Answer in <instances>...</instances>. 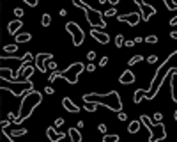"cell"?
<instances>
[{
  "mask_svg": "<svg viewBox=\"0 0 177 142\" xmlns=\"http://www.w3.org/2000/svg\"><path fill=\"white\" fill-rule=\"evenodd\" d=\"M140 123H144V124L149 128V131H151L149 142H160V140H163V139H166V131H165L163 123H158L156 126H152L151 119H149V117H145V115H142V117H140Z\"/></svg>",
  "mask_w": 177,
  "mask_h": 142,
  "instance_id": "1",
  "label": "cell"
},
{
  "mask_svg": "<svg viewBox=\"0 0 177 142\" xmlns=\"http://www.w3.org/2000/svg\"><path fill=\"white\" fill-rule=\"evenodd\" d=\"M135 2H136V6L142 9V14H140V16H142V20H144V22H147L152 14H156V9H154V7H152V6H147L144 0H135Z\"/></svg>",
  "mask_w": 177,
  "mask_h": 142,
  "instance_id": "2",
  "label": "cell"
},
{
  "mask_svg": "<svg viewBox=\"0 0 177 142\" xmlns=\"http://www.w3.org/2000/svg\"><path fill=\"white\" fill-rule=\"evenodd\" d=\"M121 22H129V25H136L140 22V14L138 13H131V14H127V16H119Z\"/></svg>",
  "mask_w": 177,
  "mask_h": 142,
  "instance_id": "3",
  "label": "cell"
},
{
  "mask_svg": "<svg viewBox=\"0 0 177 142\" xmlns=\"http://www.w3.org/2000/svg\"><path fill=\"white\" fill-rule=\"evenodd\" d=\"M121 82L122 84H133L135 82V75H133L131 71H126V73L121 77Z\"/></svg>",
  "mask_w": 177,
  "mask_h": 142,
  "instance_id": "4",
  "label": "cell"
},
{
  "mask_svg": "<svg viewBox=\"0 0 177 142\" xmlns=\"http://www.w3.org/2000/svg\"><path fill=\"white\" fill-rule=\"evenodd\" d=\"M140 124H142L140 121H133L131 124H129V128H127V130H129V133H136V131L140 130Z\"/></svg>",
  "mask_w": 177,
  "mask_h": 142,
  "instance_id": "5",
  "label": "cell"
},
{
  "mask_svg": "<svg viewBox=\"0 0 177 142\" xmlns=\"http://www.w3.org/2000/svg\"><path fill=\"white\" fill-rule=\"evenodd\" d=\"M103 142H119V135H105Z\"/></svg>",
  "mask_w": 177,
  "mask_h": 142,
  "instance_id": "6",
  "label": "cell"
},
{
  "mask_svg": "<svg viewBox=\"0 0 177 142\" xmlns=\"http://www.w3.org/2000/svg\"><path fill=\"white\" fill-rule=\"evenodd\" d=\"M142 59H144L142 55H135V57H133V59L129 60V62H127V64H129V66H133V64H136V62H140Z\"/></svg>",
  "mask_w": 177,
  "mask_h": 142,
  "instance_id": "7",
  "label": "cell"
},
{
  "mask_svg": "<svg viewBox=\"0 0 177 142\" xmlns=\"http://www.w3.org/2000/svg\"><path fill=\"white\" fill-rule=\"evenodd\" d=\"M145 41L151 43V44H154V43H158V38H156V36H149V38H145Z\"/></svg>",
  "mask_w": 177,
  "mask_h": 142,
  "instance_id": "8",
  "label": "cell"
},
{
  "mask_svg": "<svg viewBox=\"0 0 177 142\" xmlns=\"http://www.w3.org/2000/svg\"><path fill=\"white\" fill-rule=\"evenodd\" d=\"M147 62H149V64H156V62H158V57H156V55H151V57H147Z\"/></svg>",
  "mask_w": 177,
  "mask_h": 142,
  "instance_id": "9",
  "label": "cell"
},
{
  "mask_svg": "<svg viewBox=\"0 0 177 142\" xmlns=\"http://www.w3.org/2000/svg\"><path fill=\"white\" fill-rule=\"evenodd\" d=\"M161 119H163V115H161L160 112H156V114H154V121H158V123H161Z\"/></svg>",
  "mask_w": 177,
  "mask_h": 142,
  "instance_id": "10",
  "label": "cell"
},
{
  "mask_svg": "<svg viewBox=\"0 0 177 142\" xmlns=\"http://www.w3.org/2000/svg\"><path fill=\"white\" fill-rule=\"evenodd\" d=\"M122 41H124V38H122V36H119V38H117V46H122V44H124V43H122Z\"/></svg>",
  "mask_w": 177,
  "mask_h": 142,
  "instance_id": "11",
  "label": "cell"
},
{
  "mask_svg": "<svg viewBox=\"0 0 177 142\" xmlns=\"http://www.w3.org/2000/svg\"><path fill=\"white\" fill-rule=\"evenodd\" d=\"M119 119H121V121H126L127 117H126V114H124V112H119Z\"/></svg>",
  "mask_w": 177,
  "mask_h": 142,
  "instance_id": "12",
  "label": "cell"
},
{
  "mask_svg": "<svg viewBox=\"0 0 177 142\" xmlns=\"http://www.w3.org/2000/svg\"><path fill=\"white\" fill-rule=\"evenodd\" d=\"M43 23H44V25H48V23H50V16H48V14H44V20H43Z\"/></svg>",
  "mask_w": 177,
  "mask_h": 142,
  "instance_id": "13",
  "label": "cell"
},
{
  "mask_svg": "<svg viewBox=\"0 0 177 142\" xmlns=\"http://www.w3.org/2000/svg\"><path fill=\"white\" fill-rule=\"evenodd\" d=\"M113 14H117V11H115V9H110V11L106 13V16H113Z\"/></svg>",
  "mask_w": 177,
  "mask_h": 142,
  "instance_id": "14",
  "label": "cell"
},
{
  "mask_svg": "<svg viewBox=\"0 0 177 142\" xmlns=\"http://www.w3.org/2000/svg\"><path fill=\"white\" fill-rule=\"evenodd\" d=\"M124 44H126L127 48H131V46H135V41H126Z\"/></svg>",
  "mask_w": 177,
  "mask_h": 142,
  "instance_id": "15",
  "label": "cell"
},
{
  "mask_svg": "<svg viewBox=\"0 0 177 142\" xmlns=\"http://www.w3.org/2000/svg\"><path fill=\"white\" fill-rule=\"evenodd\" d=\"M99 131H101V133H105V131H106V126L105 124H99Z\"/></svg>",
  "mask_w": 177,
  "mask_h": 142,
  "instance_id": "16",
  "label": "cell"
},
{
  "mask_svg": "<svg viewBox=\"0 0 177 142\" xmlns=\"http://www.w3.org/2000/svg\"><path fill=\"white\" fill-rule=\"evenodd\" d=\"M94 57H96V53H94V52H90V53H88V57H87V59H88V60H92V59H94Z\"/></svg>",
  "mask_w": 177,
  "mask_h": 142,
  "instance_id": "17",
  "label": "cell"
},
{
  "mask_svg": "<svg viewBox=\"0 0 177 142\" xmlns=\"http://www.w3.org/2000/svg\"><path fill=\"white\" fill-rule=\"evenodd\" d=\"M106 62H108V57H103V59H101V66H105Z\"/></svg>",
  "mask_w": 177,
  "mask_h": 142,
  "instance_id": "18",
  "label": "cell"
},
{
  "mask_svg": "<svg viewBox=\"0 0 177 142\" xmlns=\"http://www.w3.org/2000/svg\"><path fill=\"white\" fill-rule=\"evenodd\" d=\"M14 13H16V16H23V11H22V9H16Z\"/></svg>",
  "mask_w": 177,
  "mask_h": 142,
  "instance_id": "19",
  "label": "cell"
},
{
  "mask_svg": "<svg viewBox=\"0 0 177 142\" xmlns=\"http://www.w3.org/2000/svg\"><path fill=\"white\" fill-rule=\"evenodd\" d=\"M170 36H172V39H177V30H174V32H170Z\"/></svg>",
  "mask_w": 177,
  "mask_h": 142,
  "instance_id": "20",
  "label": "cell"
},
{
  "mask_svg": "<svg viewBox=\"0 0 177 142\" xmlns=\"http://www.w3.org/2000/svg\"><path fill=\"white\" fill-rule=\"evenodd\" d=\"M6 50H7V52H12V50H14V52H16V46H7Z\"/></svg>",
  "mask_w": 177,
  "mask_h": 142,
  "instance_id": "21",
  "label": "cell"
},
{
  "mask_svg": "<svg viewBox=\"0 0 177 142\" xmlns=\"http://www.w3.org/2000/svg\"><path fill=\"white\" fill-rule=\"evenodd\" d=\"M108 2H112L113 6H115V4H119V0H108Z\"/></svg>",
  "mask_w": 177,
  "mask_h": 142,
  "instance_id": "22",
  "label": "cell"
},
{
  "mask_svg": "<svg viewBox=\"0 0 177 142\" xmlns=\"http://www.w3.org/2000/svg\"><path fill=\"white\" fill-rule=\"evenodd\" d=\"M174 117H175V121H177V110H175V112H174Z\"/></svg>",
  "mask_w": 177,
  "mask_h": 142,
  "instance_id": "23",
  "label": "cell"
}]
</instances>
